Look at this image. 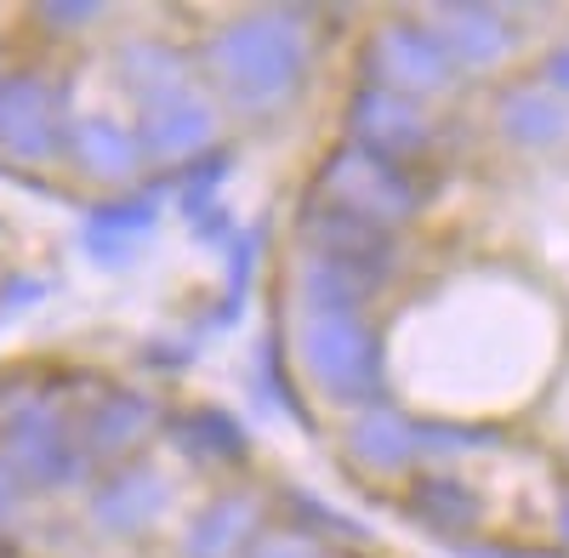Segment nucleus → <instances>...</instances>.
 Masks as SVG:
<instances>
[{"label": "nucleus", "mask_w": 569, "mask_h": 558, "mask_svg": "<svg viewBox=\"0 0 569 558\" xmlns=\"http://www.w3.org/2000/svg\"><path fill=\"white\" fill-rule=\"evenodd\" d=\"M297 365L308 370V382L319 388L325 405L337 410H365L376 399H388V353L382 331L365 313H302L297 325Z\"/></svg>", "instance_id": "obj_1"}, {"label": "nucleus", "mask_w": 569, "mask_h": 558, "mask_svg": "<svg viewBox=\"0 0 569 558\" xmlns=\"http://www.w3.org/2000/svg\"><path fill=\"white\" fill-rule=\"evenodd\" d=\"M211 58L222 63V86L240 98V109L251 114H268L279 109L284 98L297 91V74H302V46L297 34H273L268 23H251V29H233L211 46Z\"/></svg>", "instance_id": "obj_2"}, {"label": "nucleus", "mask_w": 569, "mask_h": 558, "mask_svg": "<svg viewBox=\"0 0 569 558\" xmlns=\"http://www.w3.org/2000/svg\"><path fill=\"white\" fill-rule=\"evenodd\" d=\"M370 63L376 69H365V80L399 91V98H416V103L427 91H450L456 74H461L433 23H388L370 46Z\"/></svg>", "instance_id": "obj_3"}, {"label": "nucleus", "mask_w": 569, "mask_h": 558, "mask_svg": "<svg viewBox=\"0 0 569 558\" xmlns=\"http://www.w3.org/2000/svg\"><path fill=\"white\" fill-rule=\"evenodd\" d=\"M416 428H421V416H410V410H405V405H393V399H376V405L353 410L348 439H342L348 468H353L365 485H388V479L421 474Z\"/></svg>", "instance_id": "obj_4"}, {"label": "nucleus", "mask_w": 569, "mask_h": 558, "mask_svg": "<svg viewBox=\"0 0 569 558\" xmlns=\"http://www.w3.org/2000/svg\"><path fill=\"white\" fill-rule=\"evenodd\" d=\"M496 126L518 149H558L569 143V103L552 98L541 80H512L496 91Z\"/></svg>", "instance_id": "obj_5"}, {"label": "nucleus", "mask_w": 569, "mask_h": 558, "mask_svg": "<svg viewBox=\"0 0 569 558\" xmlns=\"http://www.w3.org/2000/svg\"><path fill=\"white\" fill-rule=\"evenodd\" d=\"M405 514L421 525V530H433V536H445L450 547L467 536V530H479V519H485V501H479V490L472 485H461V479H450V474H416V485H410V496H405Z\"/></svg>", "instance_id": "obj_6"}, {"label": "nucleus", "mask_w": 569, "mask_h": 558, "mask_svg": "<svg viewBox=\"0 0 569 558\" xmlns=\"http://www.w3.org/2000/svg\"><path fill=\"white\" fill-rule=\"evenodd\" d=\"M427 23L445 34L456 69H496L518 46V34H507V18L490 12V7H445V12H433Z\"/></svg>", "instance_id": "obj_7"}, {"label": "nucleus", "mask_w": 569, "mask_h": 558, "mask_svg": "<svg viewBox=\"0 0 569 558\" xmlns=\"http://www.w3.org/2000/svg\"><path fill=\"white\" fill-rule=\"evenodd\" d=\"M262 501L257 496H222L206 507L194 536H188V558H246L262 541Z\"/></svg>", "instance_id": "obj_8"}, {"label": "nucleus", "mask_w": 569, "mask_h": 558, "mask_svg": "<svg viewBox=\"0 0 569 558\" xmlns=\"http://www.w3.org/2000/svg\"><path fill=\"white\" fill-rule=\"evenodd\" d=\"M279 507L291 514V525H297V536H308V541H365V525H353L342 507H330V501H319L313 490H284L279 496Z\"/></svg>", "instance_id": "obj_9"}, {"label": "nucleus", "mask_w": 569, "mask_h": 558, "mask_svg": "<svg viewBox=\"0 0 569 558\" xmlns=\"http://www.w3.org/2000/svg\"><path fill=\"white\" fill-rule=\"evenodd\" d=\"M246 558H325V552H319V541H308L297 530H268Z\"/></svg>", "instance_id": "obj_10"}, {"label": "nucleus", "mask_w": 569, "mask_h": 558, "mask_svg": "<svg viewBox=\"0 0 569 558\" xmlns=\"http://www.w3.org/2000/svg\"><path fill=\"white\" fill-rule=\"evenodd\" d=\"M536 80L552 91V98H569V40H558L552 52L541 58V74H536Z\"/></svg>", "instance_id": "obj_11"}, {"label": "nucleus", "mask_w": 569, "mask_h": 558, "mask_svg": "<svg viewBox=\"0 0 569 558\" xmlns=\"http://www.w3.org/2000/svg\"><path fill=\"white\" fill-rule=\"evenodd\" d=\"M558 530H563V541H569V496L558 501Z\"/></svg>", "instance_id": "obj_12"}]
</instances>
